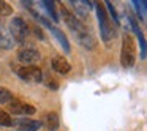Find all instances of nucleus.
Here are the masks:
<instances>
[{"label":"nucleus","instance_id":"nucleus-1","mask_svg":"<svg viewBox=\"0 0 147 131\" xmlns=\"http://www.w3.org/2000/svg\"><path fill=\"white\" fill-rule=\"evenodd\" d=\"M60 13H62V16H63V21H65V24H67V27L73 32V35L76 36L78 43H79L81 46H84L86 49H93L95 48L96 41L92 36V33L87 30V27L84 26L79 19H76V16H74L73 13H70L67 8L62 7Z\"/></svg>","mask_w":147,"mask_h":131},{"label":"nucleus","instance_id":"nucleus-2","mask_svg":"<svg viewBox=\"0 0 147 131\" xmlns=\"http://www.w3.org/2000/svg\"><path fill=\"white\" fill-rule=\"evenodd\" d=\"M138 51H136V41H134L131 33L122 35V46H120V63L123 68H131L136 63Z\"/></svg>","mask_w":147,"mask_h":131},{"label":"nucleus","instance_id":"nucleus-3","mask_svg":"<svg viewBox=\"0 0 147 131\" xmlns=\"http://www.w3.org/2000/svg\"><path fill=\"white\" fill-rule=\"evenodd\" d=\"M93 3H95L96 16H98V24H100V33H101V40L106 43V44H108V43H111V40L114 38L115 30L112 29V24H111V21L108 19V14H106L103 5H101V3H96V2H93Z\"/></svg>","mask_w":147,"mask_h":131},{"label":"nucleus","instance_id":"nucleus-4","mask_svg":"<svg viewBox=\"0 0 147 131\" xmlns=\"http://www.w3.org/2000/svg\"><path fill=\"white\" fill-rule=\"evenodd\" d=\"M14 73L24 81V82H32L38 84L43 81V71L35 65H22V67H16Z\"/></svg>","mask_w":147,"mask_h":131},{"label":"nucleus","instance_id":"nucleus-5","mask_svg":"<svg viewBox=\"0 0 147 131\" xmlns=\"http://www.w3.org/2000/svg\"><path fill=\"white\" fill-rule=\"evenodd\" d=\"M8 33H10V36L13 38V41L22 43L24 40H26L27 33H29V29H27L26 21H24L22 17H19V16L11 17L10 26H8Z\"/></svg>","mask_w":147,"mask_h":131},{"label":"nucleus","instance_id":"nucleus-6","mask_svg":"<svg viewBox=\"0 0 147 131\" xmlns=\"http://www.w3.org/2000/svg\"><path fill=\"white\" fill-rule=\"evenodd\" d=\"M8 111L13 115H21V117H27V115H33L35 114V107L32 104L26 101H21L18 98H13L10 103H8Z\"/></svg>","mask_w":147,"mask_h":131},{"label":"nucleus","instance_id":"nucleus-7","mask_svg":"<svg viewBox=\"0 0 147 131\" xmlns=\"http://www.w3.org/2000/svg\"><path fill=\"white\" fill-rule=\"evenodd\" d=\"M18 60L24 65H35L41 60V54L38 49L32 48V46H26L18 51Z\"/></svg>","mask_w":147,"mask_h":131},{"label":"nucleus","instance_id":"nucleus-8","mask_svg":"<svg viewBox=\"0 0 147 131\" xmlns=\"http://www.w3.org/2000/svg\"><path fill=\"white\" fill-rule=\"evenodd\" d=\"M11 126L16 131H40L41 130V122L32 120V118L27 117H19V118H13Z\"/></svg>","mask_w":147,"mask_h":131},{"label":"nucleus","instance_id":"nucleus-9","mask_svg":"<svg viewBox=\"0 0 147 131\" xmlns=\"http://www.w3.org/2000/svg\"><path fill=\"white\" fill-rule=\"evenodd\" d=\"M35 17H36V19H38V21H41V22L45 24V26L48 27L49 30H51V33H52V35H54L55 38L59 40V43H60V46H62V48L65 49V52H70V44H68V41H67V36H65L63 33H62L60 30L57 29V27H54V26H51V24H49V22H46V21L43 19V17L40 16V14H36V13H35Z\"/></svg>","mask_w":147,"mask_h":131},{"label":"nucleus","instance_id":"nucleus-10","mask_svg":"<svg viewBox=\"0 0 147 131\" xmlns=\"http://www.w3.org/2000/svg\"><path fill=\"white\" fill-rule=\"evenodd\" d=\"M52 70L59 74H67L71 71V65L63 55H55L52 58Z\"/></svg>","mask_w":147,"mask_h":131},{"label":"nucleus","instance_id":"nucleus-11","mask_svg":"<svg viewBox=\"0 0 147 131\" xmlns=\"http://www.w3.org/2000/svg\"><path fill=\"white\" fill-rule=\"evenodd\" d=\"M70 3H73L74 10H76V14H74L76 19H79L82 22V21H86L89 17V11L93 2H70Z\"/></svg>","mask_w":147,"mask_h":131},{"label":"nucleus","instance_id":"nucleus-12","mask_svg":"<svg viewBox=\"0 0 147 131\" xmlns=\"http://www.w3.org/2000/svg\"><path fill=\"white\" fill-rule=\"evenodd\" d=\"M41 126H45L46 130H49V131H55L59 128V115L55 114V112L46 114L45 120L41 122Z\"/></svg>","mask_w":147,"mask_h":131},{"label":"nucleus","instance_id":"nucleus-13","mask_svg":"<svg viewBox=\"0 0 147 131\" xmlns=\"http://www.w3.org/2000/svg\"><path fill=\"white\" fill-rule=\"evenodd\" d=\"M130 22H131V26H133V29H134V32H136V35H138V38H139V44H141V57H146V41H144V36H142V32L139 30V27H138V24H136V21L131 17L130 19Z\"/></svg>","mask_w":147,"mask_h":131},{"label":"nucleus","instance_id":"nucleus-14","mask_svg":"<svg viewBox=\"0 0 147 131\" xmlns=\"http://www.w3.org/2000/svg\"><path fill=\"white\" fill-rule=\"evenodd\" d=\"M13 38L10 36V33L8 32H5L2 27H0V46L2 48H5V49H10V48H13Z\"/></svg>","mask_w":147,"mask_h":131},{"label":"nucleus","instance_id":"nucleus-15","mask_svg":"<svg viewBox=\"0 0 147 131\" xmlns=\"http://www.w3.org/2000/svg\"><path fill=\"white\" fill-rule=\"evenodd\" d=\"M13 93L7 89V87H2L0 85V104H8V103L13 99Z\"/></svg>","mask_w":147,"mask_h":131},{"label":"nucleus","instance_id":"nucleus-16","mask_svg":"<svg viewBox=\"0 0 147 131\" xmlns=\"http://www.w3.org/2000/svg\"><path fill=\"white\" fill-rule=\"evenodd\" d=\"M41 5L46 8V10H48V13L51 14L52 19L57 22V21H59V16H57V11H55V8H54V2H41Z\"/></svg>","mask_w":147,"mask_h":131},{"label":"nucleus","instance_id":"nucleus-17","mask_svg":"<svg viewBox=\"0 0 147 131\" xmlns=\"http://www.w3.org/2000/svg\"><path fill=\"white\" fill-rule=\"evenodd\" d=\"M11 122H13V118L10 117V114L0 109V125L2 126H11Z\"/></svg>","mask_w":147,"mask_h":131},{"label":"nucleus","instance_id":"nucleus-18","mask_svg":"<svg viewBox=\"0 0 147 131\" xmlns=\"http://www.w3.org/2000/svg\"><path fill=\"white\" fill-rule=\"evenodd\" d=\"M133 5L136 11L141 14V19H144L146 17V2H133Z\"/></svg>","mask_w":147,"mask_h":131},{"label":"nucleus","instance_id":"nucleus-19","mask_svg":"<svg viewBox=\"0 0 147 131\" xmlns=\"http://www.w3.org/2000/svg\"><path fill=\"white\" fill-rule=\"evenodd\" d=\"M10 13H11L10 5H8L7 2H2V0H0V16H2V14H10Z\"/></svg>","mask_w":147,"mask_h":131},{"label":"nucleus","instance_id":"nucleus-20","mask_svg":"<svg viewBox=\"0 0 147 131\" xmlns=\"http://www.w3.org/2000/svg\"><path fill=\"white\" fill-rule=\"evenodd\" d=\"M105 3H106V7H108L109 13H111V17L119 24V17H117V13H115V10H114V7H112V3H111V2H105Z\"/></svg>","mask_w":147,"mask_h":131},{"label":"nucleus","instance_id":"nucleus-21","mask_svg":"<svg viewBox=\"0 0 147 131\" xmlns=\"http://www.w3.org/2000/svg\"><path fill=\"white\" fill-rule=\"evenodd\" d=\"M0 27H2V24H0Z\"/></svg>","mask_w":147,"mask_h":131}]
</instances>
